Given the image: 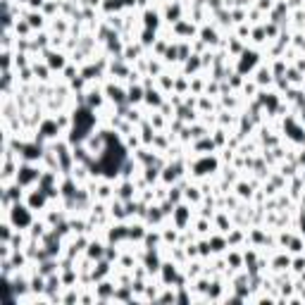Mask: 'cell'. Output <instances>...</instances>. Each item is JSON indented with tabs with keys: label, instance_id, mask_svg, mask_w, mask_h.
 <instances>
[{
	"label": "cell",
	"instance_id": "obj_1",
	"mask_svg": "<svg viewBox=\"0 0 305 305\" xmlns=\"http://www.w3.org/2000/svg\"><path fill=\"white\" fill-rule=\"evenodd\" d=\"M5 219L17 229V232H29L31 229V224L36 222V217H34V210L24 203V200H19V203H12L5 212Z\"/></svg>",
	"mask_w": 305,
	"mask_h": 305
},
{
	"label": "cell",
	"instance_id": "obj_2",
	"mask_svg": "<svg viewBox=\"0 0 305 305\" xmlns=\"http://www.w3.org/2000/svg\"><path fill=\"white\" fill-rule=\"evenodd\" d=\"M41 174H43V167L41 164H36V162H19V169H17V177H15V181H17L22 188H34V186H38V181H41Z\"/></svg>",
	"mask_w": 305,
	"mask_h": 305
},
{
	"label": "cell",
	"instance_id": "obj_3",
	"mask_svg": "<svg viewBox=\"0 0 305 305\" xmlns=\"http://www.w3.org/2000/svg\"><path fill=\"white\" fill-rule=\"evenodd\" d=\"M217 169H219V160H217L212 153H210V155H198L196 160L191 162V174H193L196 179L210 177V174H215Z\"/></svg>",
	"mask_w": 305,
	"mask_h": 305
},
{
	"label": "cell",
	"instance_id": "obj_4",
	"mask_svg": "<svg viewBox=\"0 0 305 305\" xmlns=\"http://www.w3.org/2000/svg\"><path fill=\"white\" fill-rule=\"evenodd\" d=\"M172 227H177L179 232H184V229H188L191 227V219H193V210H191V205L186 203V200H181V203H177L174 205V210H172Z\"/></svg>",
	"mask_w": 305,
	"mask_h": 305
},
{
	"label": "cell",
	"instance_id": "obj_5",
	"mask_svg": "<svg viewBox=\"0 0 305 305\" xmlns=\"http://www.w3.org/2000/svg\"><path fill=\"white\" fill-rule=\"evenodd\" d=\"M24 203H26L34 212H46V210L53 205V203H50V198L46 196V191H43V188H38V186H34V188H29V191H26Z\"/></svg>",
	"mask_w": 305,
	"mask_h": 305
},
{
	"label": "cell",
	"instance_id": "obj_6",
	"mask_svg": "<svg viewBox=\"0 0 305 305\" xmlns=\"http://www.w3.org/2000/svg\"><path fill=\"white\" fill-rule=\"evenodd\" d=\"M258 67H260V53H258V50H248V48H246L243 53L236 57V72L243 74V76H246V74H253Z\"/></svg>",
	"mask_w": 305,
	"mask_h": 305
},
{
	"label": "cell",
	"instance_id": "obj_7",
	"mask_svg": "<svg viewBox=\"0 0 305 305\" xmlns=\"http://www.w3.org/2000/svg\"><path fill=\"white\" fill-rule=\"evenodd\" d=\"M179 265L172 260V258H167L164 262H162L160 272H158V277H160V284L162 286H174L177 284V279H179Z\"/></svg>",
	"mask_w": 305,
	"mask_h": 305
},
{
	"label": "cell",
	"instance_id": "obj_8",
	"mask_svg": "<svg viewBox=\"0 0 305 305\" xmlns=\"http://www.w3.org/2000/svg\"><path fill=\"white\" fill-rule=\"evenodd\" d=\"M41 57L48 62V67H50L53 72H62V70L70 65L67 53H65V50H57V48H48V50H43V55H41Z\"/></svg>",
	"mask_w": 305,
	"mask_h": 305
},
{
	"label": "cell",
	"instance_id": "obj_9",
	"mask_svg": "<svg viewBox=\"0 0 305 305\" xmlns=\"http://www.w3.org/2000/svg\"><path fill=\"white\" fill-rule=\"evenodd\" d=\"M160 12H162V19H164V24H177L179 19H184V5H181L179 0H167L164 5L160 7Z\"/></svg>",
	"mask_w": 305,
	"mask_h": 305
},
{
	"label": "cell",
	"instance_id": "obj_10",
	"mask_svg": "<svg viewBox=\"0 0 305 305\" xmlns=\"http://www.w3.org/2000/svg\"><path fill=\"white\" fill-rule=\"evenodd\" d=\"M172 34L179 36L181 41H193L198 36V26L191 19H179L177 24H172Z\"/></svg>",
	"mask_w": 305,
	"mask_h": 305
},
{
	"label": "cell",
	"instance_id": "obj_11",
	"mask_svg": "<svg viewBox=\"0 0 305 305\" xmlns=\"http://www.w3.org/2000/svg\"><path fill=\"white\" fill-rule=\"evenodd\" d=\"M105 100H108V95H105L103 86H100V89L95 86V89H91V91H84V105L91 108L93 112L103 108V105H105Z\"/></svg>",
	"mask_w": 305,
	"mask_h": 305
},
{
	"label": "cell",
	"instance_id": "obj_12",
	"mask_svg": "<svg viewBox=\"0 0 305 305\" xmlns=\"http://www.w3.org/2000/svg\"><path fill=\"white\" fill-rule=\"evenodd\" d=\"M105 95H108V100L112 105H124L126 103V86H119V84H115V81H108L105 86Z\"/></svg>",
	"mask_w": 305,
	"mask_h": 305
},
{
	"label": "cell",
	"instance_id": "obj_13",
	"mask_svg": "<svg viewBox=\"0 0 305 305\" xmlns=\"http://www.w3.org/2000/svg\"><path fill=\"white\" fill-rule=\"evenodd\" d=\"M198 38L208 46V48H215V46H224L222 41H219V31H217L215 26H210V24H200V29H198Z\"/></svg>",
	"mask_w": 305,
	"mask_h": 305
},
{
	"label": "cell",
	"instance_id": "obj_14",
	"mask_svg": "<svg viewBox=\"0 0 305 305\" xmlns=\"http://www.w3.org/2000/svg\"><path fill=\"white\" fill-rule=\"evenodd\" d=\"M115 288L117 284H112L108 279H103V282H98V284H93V291H95V296H98V301L100 303H110V301H115Z\"/></svg>",
	"mask_w": 305,
	"mask_h": 305
},
{
	"label": "cell",
	"instance_id": "obj_15",
	"mask_svg": "<svg viewBox=\"0 0 305 305\" xmlns=\"http://www.w3.org/2000/svg\"><path fill=\"white\" fill-rule=\"evenodd\" d=\"M105 251H108V241H100V238H91L84 255H86L89 260H93V262H98V260H103V258H105Z\"/></svg>",
	"mask_w": 305,
	"mask_h": 305
},
{
	"label": "cell",
	"instance_id": "obj_16",
	"mask_svg": "<svg viewBox=\"0 0 305 305\" xmlns=\"http://www.w3.org/2000/svg\"><path fill=\"white\" fill-rule=\"evenodd\" d=\"M164 22L162 19V12L160 10H155V7H148V10H143V15H141V26L143 29H160V24Z\"/></svg>",
	"mask_w": 305,
	"mask_h": 305
},
{
	"label": "cell",
	"instance_id": "obj_17",
	"mask_svg": "<svg viewBox=\"0 0 305 305\" xmlns=\"http://www.w3.org/2000/svg\"><path fill=\"white\" fill-rule=\"evenodd\" d=\"M136 196H139V191H136V184H134V179H124L119 186H117V196L119 200H124V203H129V200H136Z\"/></svg>",
	"mask_w": 305,
	"mask_h": 305
},
{
	"label": "cell",
	"instance_id": "obj_18",
	"mask_svg": "<svg viewBox=\"0 0 305 305\" xmlns=\"http://www.w3.org/2000/svg\"><path fill=\"white\" fill-rule=\"evenodd\" d=\"M208 241H210V248H212V255H224V253L229 251V241H227V234H210L208 236Z\"/></svg>",
	"mask_w": 305,
	"mask_h": 305
},
{
	"label": "cell",
	"instance_id": "obj_19",
	"mask_svg": "<svg viewBox=\"0 0 305 305\" xmlns=\"http://www.w3.org/2000/svg\"><path fill=\"white\" fill-rule=\"evenodd\" d=\"M167 100V95L162 93L158 86H153V89H145V98H143V103L148 105V108H153V110H160V105Z\"/></svg>",
	"mask_w": 305,
	"mask_h": 305
},
{
	"label": "cell",
	"instance_id": "obj_20",
	"mask_svg": "<svg viewBox=\"0 0 305 305\" xmlns=\"http://www.w3.org/2000/svg\"><path fill=\"white\" fill-rule=\"evenodd\" d=\"M24 19L31 24V29H34V31H43V29H46V24H48V17H46L41 10H29V7H26V15H24Z\"/></svg>",
	"mask_w": 305,
	"mask_h": 305
},
{
	"label": "cell",
	"instance_id": "obj_21",
	"mask_svg": "<svg viewBox=\"0 0 305 305\" xmlns=\"http://www.w3.org/2000/svg\"><path fill=\"white\" fill-rule=\"evenodd\" d=\"M145 234H148V224H145L143 219H139V222H129V241H134V243H143Z\"/></svg>",
	"mask_w": 305,
	"mask_h": 305
},
{
	"label": "cell",
	"instance_id": "obj_22",
	"mask_svg": "<svg viewBox=\"0 0 305 305\" xmlns=\"http://www.w3.org/2000/svg\"><path fill=\"white\" fill-rule=\"evenodd\" d=\"M269 265H272L274 272H286V269H291V253H288V251H279L277 255H272Z\"/></svg>",
	"mask_w": 305,
	"mask_h": 305
},
{
	"label": "cell",
	"instance_id": "obj_23",
	"mask_svg": "<svg viewBox=\"0 0 305 305\" xmlns=\"http://www.w3.org/2000/svg\"><path fill=\"white\" fill-rule=\"evenodd\" d=\"M143 98H145L143 84H131V86H126V103H129V105H141Z\"/></svg>",
	"mask_w": 305,
	"mask_h": 305
},
{
	"label": "cell",
	"instance_id": "obj_24",
	"mask_svg": "<svg viewBox=\"0 0 305 305\" xmlns=\"http://www.w3.org/2000/svg\"><path fill=\"white\" fill-rule=\"evenodd\" d=\"M215 150H217V143L212 136H203V139L193 141V153H198V155H210Z\"/></svg>",
	"mask_w": 305,
	"mask_h": 305
},
{
	"label": "cell",
	"instance_id": "obj_25",
	"mask_svg": "<svg viewBox=\"0 0 305 305\" xmlns=\"http://www.w3.org/2000/svg\"><path fill=\"white\" fill-rule=\"evenodd\" d=\"M260 89H265V86H272L274 84V74H272V70H269L267 65H260L258 70H255V79H253Z\"/></svg>",
	"mask_w": 305,
	"mask_h": 305
},
{
	"label": "cell",
	"instance_id": "obj_26",
	"mask_svg": "<svg viewBox=\"0 0 305 305\" xmlns=\"http://www.w3.org/2000/svg\"><path fill=\"white\" fill-rule=\"evenodd\" d=\"M224 260H227V267L232 269V272H238L241 267H246V260H243V253L241 251H229L224 253Z\"/></svg>",
	"mask_w": 305,
	"mask_h": 305
},
{
	"label": "cell",
	"instance_id": "obj_27",
	"mask_svg": "<svg viewBox=\"0 0 305 305\" xmlns=\"http://www.w3.org/2000/svg\"><path fill=\"white\" fill-rule=\"evenodd\" d=\"M200 70H203V60H200V55H196V53L184 62V76H188V79L196 76Z\"/></svg>",
	"mask_w": 305,
	"mask_h": 305
},
{
	"label": "cell",
	"instance_id": "obj_28",
	"mask_svg": "<svg viewBox=\"0 0 305 305\" xmlns=\"http://www.w3.org/2000/svg\"><path fill=\"white\" fill-rule=\"evenodd\" d=\"M145 48L136 41V43H124V53H122V57H124L126 62H136V60H141V53H143Z\"/></svg>",
	"mask_w": 305,
	"mask_h": 305
},
{
	"label": "cell",
	"instance_id": "obj_29",
	"mask_svg": "<svg viewBox=\"0 0 305 305\" xmlns=\"http://www.w3.org/2000/svg\"><path fill=\"white\" fill-rule=\"evenodd\" d=\"M31 67H34V76H36V81H41V84H43V81H48V79H50V74H53V70L48 67V62H46V60H43V62L34 60V62H31Z\"/></svg>",
	"mask_w": 305,
	"mask_h": 305
},
{
	"label": "cell",
	"instance_id": "obj_30",
	"mask_svg": "<svg viewBox=\"0 0 305 305\" xmlns=\"http://www.w3.org/2000/svg\"><path fill=\"white\" fill-rule=\"evenodd\" d=\"M286 81L291 84V86H303L305 84V72L303 70H298L296 65H291V67H286Z\"/></svg>",
	"mask_w": 305,
	"mask_h": 305
},
{
	"label": "cell",
	"instance_id": "obj_31",
	"mask_svg": "<svg viewBox=\"0 0 305 305\" xmlns=\"http://www.w3.org/2000/svg\"><path fill=\"white\" fill-rule=\"evenodd\" d=\"M212 227H217V232L229 234V232H232V222H229V215H227V212H217V215H212Z\"/></svg>",
	"mask_w": 305,
	"mask_h": 305
},
{
	"label": "cell",
	"instance_id": "obj_32",
	"mask_svg": "<svg viewBox=\"0 0 305 305\" xmlns=\"http://www.w3.org/2000/svg\"><path fill=\"white\" fill-rule=\"evenodd\" d=\"M184 200H186L188 205H191V203H193V205H200L203 191H200L198 186H188V184H186V186H184Z\"/></svg>",
	"mask_w": 305,
	"mask_h": 305
},
{
	"label": "cell",
	"instance_id": "obj_33",
	"mask_svg": "<svg viewBox=\"0 0 305 305\" xmlns=\"http://www.w3.org/2000/svg\"><path fill=\"white\" fill-rule=\"evenodd\" d=\"M12 31H15V36H17V38H31V34H36V31L31 29V24H29L24 17L17 19V24H15V29H12Z\"/></svg>",
	"mask_w": 305,
	"mask_h": 305
},
{
	"label": "cell",
	"instance_id": "obj_34",
	"mask_svg": "<svg viewBox=\"0 0 305 305\" xmlns=\"http://www.w3.org/2000/svg\"><path fill=\"white\" fill-rule=\"evenodd\" d=\"M155 86H158L164 95H169V93L174 91V76H169V74H160V76L155 79Z\"/></svg>",
	"mask_w": 305,
	"mask_h": 305
},
{
	"label": "cell",
	"instance_id": "obj_35",
	"mask_svg": "<svg viewBox=\"0 0 305 305\" xmlns=\"http://www.w3.org/2000/svg\"><path fill=\"white\" fill-rule=\"evenodd\" d=\"M100 10L105 12V17H110V15H119L124 10V5H122V0H103Z\"/></svg>",
	"mask_w": 305,
	"mask_h": 305
},
{
	"label": "cell",
	"instance_id": "obj_36",
	"mask_svg": "<svg viewBox=\"0 0 305 305\" xmlns=\"http://www.w3.org/2000/svg\"><path fill=\"white\" fill-rule=\"evenodd\" d=\"M184 272H186L188 282H193V279H198V277H200V274H203L205 269H203V262H200V260H193V262L188 260V262H186V269H184Z\"/></svg>",
	"mask_w": 305,
	"mask_h": 305
},
{
	"label": "cell",
	"instance_id": "obj_37",
	"mask_svg": "<svg viewBox=\"0 0 305 305\" xmlns=\"http://www.w3.org/2000/svg\"><path fill=\"white\" fill-rule=\"evenodd\" d=\"M60 7H62V0H46V5L41 7V12H43L48 19H53V17H57Z\"/></svg>",
	"mask_w": 305,
	"mask_h": 305
},
{
	"label": "cell",
	"instance_id": "obj_38",
	"mask_svg": "<svg viewBox=\"0 0 305 305\" xmlns=\"http://www.w3.org/2000/svg\"><path fill=\"white\" fill-rule=\"evenodd\" d=\"M286 251L291 253V255H301V253H305V238L303 236H291Z\"/></svg>",
	"mask_w": 305,
	"mask_h": 305
},
{
	"label": "cell",
	"instance_id": "obj_39",
	"mask_svg": "<svg viewBox=\"0 0 305 305\" xmlns=\"http://www.w3.org/2000/svg\"><path fill=\"white\" fill-rule=\"evenodd\" d=\"M158 41V31L155 29H141V36H139V43L143 48H153V43Z\"/></svg>",
	"mask_w": 305,
	"mask_h": 305
},
{
	"label": "cell",
	"instance_id": "obj_40",
	"mask_svg": "<svg viewBox=\"0 0 305 305\" xmlns=\"http://www.w3.org/2000/svg\"><path fill=\"white\" fill-rule=\"evenodd\" d=\"M234 191H236V196L241 198V200H248L253 196V184H246V181H236L234 184Z\"/></svg>",
	"mask_w": 305,
	"mask_h": 305
},
{
	"label": "cell",
	"instance_id": "obj_41",
	"mask_svg": "<svg viewBox=\"0 0 305 305\" xmlns=\"http://www.w3.org/2000/svg\"><path fill=\"white\" fill-rule=\"evenodd\" d=\"M210 229H212V219H210V217H200L196 222V229H193V232H196L198 236H210Z\"/></svg>",
	"mask_w": 305,
	"mask_h": 305
},
{
	"label": "cell",
	"instance_id": "obj_42",
	"mask_svg": "<svg viewBox=\"0 0 305 305\" xmlns=\"http://www.w3.org/2000/svg\"><path fill=\"white\" fill-rule=\"evenodd\" d=\"M15 232H17V229H15L7 219H2V224H0V241H2V243H10L12 236H15Z\"/></svg>",
	"mask_w": 305,
	"mask_h": 305
},
{
	"label": "cell",
	"instance_id": "obj_43",
	"mask_svg": "<svg viewBox=\"0 0 305 305\" xmlns=\"http://www.w3.org/2000/svg\"><path fill=\"white\" fill-rule=\"evenodd\" d=\"M243 50H246V46H243V41H241V38H236V36L229 38V43H227V53L234 55V57H238Z\"/></svg>",
	"mask_w": 305,
	"mask_h": 305
},
{
	"label": "cell",
	"instance_id": "obj_44",
	"mask_svg": "<svg viewBox=\"0 0 305 305\" xmlns=\"http://www.w3.org/2000/svg\"><path fill=\"white\" fill-rule=\"evenodd\" d=\"M148 122H150V126H153L155 131H162V129H164V122H167V117L162 115L160 110H155V112L148 117Z\"/></svg>",
	"mask_w": 305,
	"mask_h": 305
},
{
	"label": "cell",
	"instance_id": "obj_45",
	"mask_svg": "<svg viewBox=\"0 0 305 305\" xmlns=\"http://www.w3.org/2000/svg\"><path fill=\"white\" fill-rule=\"evenodd\" d=\"M50 26H53V34H60V36H65L67 29H70V24H67L62 17H53L50 19Z\"/></svg>",
	"mask_w": 305,
	"mask_h": 305
},
{
	"label": "cell",
	"instance_id": "obj_46",
	"mask_svg": "<svg viewBox=\"0 0 305 305\" xmlns=\"http://www.w3.org/2000/svg\"><path fill=\"white\" fill-rule=\"evenodd\" d=\"M164 65H167L164 60H162V62H158V60H148V74L158 79L160 74H164Z\"/></svg>",
	"mask_w": 305,
	"mask_h": 305
},
{
	"label": "cell",
	"instance_id": "obj_47",
	"mask_svg": "<svg viewBox=\"0 0 305 305\" xmlns=\"http://www.w3.org/2000/svg\"><path fill=\"white\" fill-rule=\"evenodd\" d=\"M162 57H164L167 65H169V62H179V46H177V43H169V48L164 50Z\"/></svg>",
	"mask_w": 305,
	"mask_h": 305
},
{
	"label": "cell",
	"instance_id": "obj_48",
	"mask_svg": "<svg viewBox=\"0 0 305 305\" xmlns=\"http://www.w3.org/2000/svg\"><path fill=\"white\" fill-rule=\"evenodd\" d=\"M251 41H253V43H265V41H267V34H265V24H260V26L251 29Z\"/></svg>",
	"mask_w": 305,
	"mask_h": 305
},
{
	"label": "cell",
	"instance_id": "obj_49",
	"mask_svg": "<svg viewBox=\"0 0 305 305\" xmlns=\"http://www.w3.org/2000/svg\"><path fill=\"white\" fill-rule=\"evenodd\" d=\"M291 269H293L296 274H301V272H305V253H301V255H296V258H291Z\"/></svg>",
	"mask_w": 305,
	"mask_h": 305
},
{
	"label": "cell",
	"instance_id": "obj_50",
	"mask_svg": "<svg viewBox=\"0 0 305 305\" xmlns=\"http://www.w3.org/2000/svg\"><path fill=\"white\" fill-rule=\"evenodd\" d=\"M12 65H15V55H12V50H2V57H0L2 72H5V70H12Z\"/></svg>",
	"mask_w": 305,
	"mask_h": 305
},
{
	"label": "cell",
	"instance_id": "obj_51",
	"mask_svg": "<svg viewBox=\"0 0 305 305\" xmlns=\"http://www.w3.org/2000/svg\"><path fill=\"white\" fill-rule=\"evenodd\" d=\"M260 91L262 89H260L255 81H246V84H243V95H246V98H258Z\"/></svg>",
	"mask_w": 305,
	"mask_h": 305
},
{
	"label": "cell",
	"instance_id": "obj_52",
	"mask_svg": "<svg viewBox=\"0 0 305 305\" xmlns=\"http://www.w3.org/2000/svg\"><path fill=\"white\" fill-rule=\"evenodd\" d=\"M198 253H200V258H212V248H210L208 236H205L203 241H198Z\"/></svg>",
	"mask_w": 305,
	"mask_h": 305
},
{
	"label": "cell",
	"instance_id": "obj_53",
	"mask_svg": "<svg viewBox=\"0 0 305 305\" xmlns=\"http://www.w3.org/2000/svg\"><path fill=\"white\" fill-rule=\"evenodd\" d=\"M251 24L248 22H243V24H238V29H236V38H241V41H248L251 38Z\"/></svg>",
	"mask_w": 305,
	"mask_h": 305
},
{
	"label": "cell",
	"instance_id": "obj_54",
	"mask_svg": "<svg viewBox=\"0 0 305 305\" xmlns=\"http://www.w3.org/2000/svg\"><path fill=\"white\" fill-rule=\"evenodd\" d=\"M167 48H169V41H167V38H158V41H155V43H153V53L155 55H164V50H167Z\"/></svg>",
	"mask_w": 305,
	"mask_h": 305
},
{
	"label": "cell",
	"instance_id": "obj_55",
	"mask_svg": "<svg viewBox=\"0 0 305 305\" xmlns=\"http://www.w3.org/2000/svg\"><path fill=\"white\" fill-rule=\"evenodd\" d=\"M255 7H258L260 12H272V7H274V0H258V2H255Z\"/></svg>",
	"mask_w": 305,
	"mask_h": 305
},
{
	"label": "cell",
	"instance_id": "obj_56",
	"mask_svg": "<svg viewBox=\"0 0 305 305\" xmlns=\"http://www.w3.org/2000/svg\"><path fill=\"white\" fill-rule=\"evenodd\" d=\"M212 139H215V143H217V145L229 143V141H227V136H224V129H222V126H219V129H217L215 134H212Z\"/></svg>",
	"mask_w": 305,
	"mask_h": 305
},
{
	"label": "cell",
	"instance_id": "obj_57",
	"mask_svg": "<svg viewBox=\"0 0 305 305\" xmlns=\"http://www.w3.org/2000/svg\"><path fill=\"white\" fill-rule=\"evenodd\" d=\"M248 17H251V22H260V17H262V12H260L258 7H253L251 12H248Z\"/></svg>",
	"mask_w": 305,
	"mask_h": 305
},
{
	"label": "cell",
	"instance_id": "obj_58",
	"mask_svg": "<svg viewBox=\"0 0 305 305\" xmlns=\"http://www.w3.org/2000/svg\"><path fill=\"white\" fill-rule=\"evenodd\" d=\"M301 48H303V50H305V41H303V46H301Z\"/></svg>",
	"mask_w": 305,
	"mask_h": 305
}]
</instances>
